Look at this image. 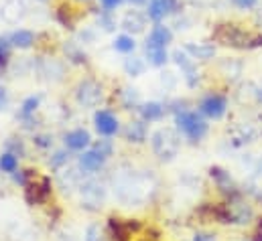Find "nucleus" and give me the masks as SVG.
Returning a JSON list of instances; mask_svg holds the SVG:
<instances>
[{
	"mask_svg": "<svg viewBox=\"0 0 262 241\" xmlns=\"http://www.w3.org/2000/svg\"><path fill=\"white\" fill-rule=\"evenodd\" d=\"M126 2H130L132 6H140V4H146V0H126Z\"/></svg>",
	"mask_w": 262,
	"mask_h": 241,
	"instance_id": "30",
	"label": "nucleus"
},
{
	"mask_svg": "<svg viewBox=\"0 0 262 241\" xmlns=\"http://www.w3.org/2000/svg\"><path fill=\"white\" fill-rule=\"evenodd\" d=\"M79 2H88V0H79Z\"/></svg>",
	"mask_w": 262,
	"mask_h": 241,
	"instance_id": "31",
	"label": "nucleus"
},
{
	"mask_svg": "<svg viewBox=\"0 0 262 241\" xmlns=\"http://www.w3.org/2000/svg\"><path fill=\"white\" fill-rule=\"evenodd\" d=\"M85 241H100V227L98 225H90L88 227V237Z\"/></svg>",
	"mask_w": 262,
	"mask_h": 241,
	"instance_id": "25",
	"label": "nucleus"
},
{
	"mask_svg": "<svg viewBox=\"0 0 262 241\" xmlns=\"http://www.w3.org/2000/svg\"><path fill=\"white\" fill-rule=\"evenodd\" d=\"M175 122H177L179 132L183 136H187L189 140H193V142L201 140L207 134V124L197 112H179L175 116Z\"/></svg>",
	"mask_w": 262,
	"mask_h": 241,
	"instance_id": "3",
	"label": "nucleus"
},
{
	"mask_svg": "<svg viewBox=\"0 0 262 241\" xmlns=\"http://www.w3.org/2000/svg\"><path fill=\"white\" fill-rule=\"evenodd\" d=\"M41 2H45V0H41Z\"/></svg>",
	"mask_w": 262,
	"mask_h": 241,
	"instance_id": "32",
	"label": "nucleus"
},
{
	"mask_svg": "<svg viewBox=\"0 0 262 241\" xmlns=\"http://www.w3.org/2000/svg\"><path fill=\"white\" fill-rule=\"evenodd\" d=\"M150 144H152L155 154L159 158H163V160L165 158L167 160L173 158L177 154V150H179V140H177V136L171 130H159V132H155Z\"/></svg>",
	"mask_w": 262,
	"mask_h": 241,
	"instance_id": "5",
	"label": "nucleus"
},
{
	"mask_svg": "<svg viewBox=\"0 0 262 241\" xmlns=\"http://www.w3.org/2000/svg\"><path fill=\"white\" fill-rule=\"evenodd\" d=\"M124 0H100V4H102V8L106 10V12H114L120 4H122Z\"/></svg>",
	"mask_w": 262,
	"mask_h": 241,
	"instance_id": "24",
	"label": "nucleus"
},
{
	"mask_svg": "<svg viewBox=\"0 0 262 241\" xmlns=\"http://www.w3.org/2000/svg\"><path fill=\"white\" fill-rule=\"evenodd\" d=\"M8 102H10L8 91H6V87H2V85H0V112H2V110H6Z\"/></svg>",
	"mask_w": 262,
	"mask_h": 241,
	"instance_id": "26",
	"label": "nucleus"
},
{
	"mask_svg": "<svg viewBox=\"0 0 262 241\" xmlns=\"http://www.w3.org/2000/svg\"><path fill=\"white\" fill-rule=\"evenodd\" d=\"M195 241H213V235H197Z\"/></svg>",
	"mask_w": 262,
	"mask_h": 241,
	"instance_id": "29",
	"label": "nucleus"
},
{
	"mask_svg": "<svg viewBox=\"0 0 262 241\" xmlns=\"http://www.w3.org/2000/svg\"><path fill=\"white\" fill-rule=\"evenodd\" d=\"M171 41H173V33H171V29L165 27V25H161V22H157V25L150 29L148 37H146V45L165 47V49H167V45H169Z\"/></svg>",
	"mask_w": 262,
	"mask_h": 241,
	"instance_id": "10",
	"label": "nucleus"
},
{
	"mask_svg": "<svg viewBox=\"0 0 262 241\" xmlns=\"http://www.w3.org/2000/svg\"><path fill=\"white\" fill-rule=\"evenodd\" d=\"M199 110H201L203 116H207V118H211V120H220V118L226 114V110H228V102H226L224 95L209 93V95H205V98L201 100Z\"/></svg>",
	"mask_w": 262,
	"mask_h": 241,
	"instance_id": "6",
	"label": "nucleus"
},
{
	"mask_svg": "<svg viewBox=\"0 0 262 241\" xmlns=\"http://www.w3.org/2000/svg\"><path fill=\"white\" fill-rule=\"evenodd\" d=\"M260 98H262V93H260Z\"/></svg>",
	"mask_w": 262,
	"mask_h": 241,
	"instance_id": "33",
	"label": "nucleus"
},
{
	"mask_svg": "<svg viewBox=\"0 0 262 241\" xmlns=\"http://www.w3.org/2000/svg\"><path fill=\"white\" fill-rule=\"evenodd\" d=\"M177 6V0H148V8H146V18L161 22L167 14H171Z\"/></svg>",
	"mask_w": 262,
	"mask_h": 241,
	"instance_id": "8",
	"label": "nucleus"
},
{
	"mask_svg": "<svg viewBox=\"0 0 262 241\" xmlns=\"http://www.w3.org/2000/svg\"><path fill=\"white\" fill-rule=\"evenodd\" d=\"M81 195H83L85 201H88L90 197H94L92 203H100V201L104 199V190H102V186H100L98 182H85V184L81 186Z\"/></svg>",
	"mask_w": 262,
	"mask_h": 241,
	"instance_id": "17",
	"label": "nucleus"
},
{
	"mask_svg": "<svg viewBox=\"0 0 262 241\" xmlns=\"http://www.w3.org/2000/svg\"><path fill=\"white\" fill-rule=\"evenodd\" d=\"M238 8H252V6H256V2L258 0H232Z\"/></svg>",
	"mask_w": 262,
	"mask_h": 241,
	"instance_id": "28",
	"label": "nucleus"
},
{
	"mask_svg": "<svg viewBox=\"0 0 262 241\" xmlns=\"http://www.w3.org/2000/svg\"><path fill=\"white\" fill-rule=\"evenodd\" d=\"M213 41H217L220 45H226V47H234V49H252V47L262 45V35L246 31L234 22H224V25L215 27Z\"/></svg>",
	"mask_w": 262,
	"mask_h": 241,
	"instance_id": "1",
	"label": "nucleus"
},
{
	"mask_svg": "<svg viewBox=\"0 0 262 241\" xmlns=\"http://www.w3.org/2000/svg\"><path fill=\"white\" fill-rule=\"evenodd\" d=\"M94 126H96V132L100 136H104V138H112L120 130L118 118L108 110H98L94 114Z\"/></svg>",
	"mask_w": 262,
	"mask_h": 241,
	"instance_id": "7",
	"label": "nucleus"
},
{
	"mask_svg": "<svg viewBox=\"0 0 262 241\" xmlns=\"http://www.w3.org/2000/svg\"><path fill=\"white\" fill-rule=\"evenodd\" d=\"M39 104H41V98H39V95H31V98H27V100L23 102V106H20V118H29V116H33V114L37 112Z\"/></svg>",
	"mask_w": 262,
	"mask_h": 241,
	"instance_id": "20",
	"label": "nucleus"
},
{
	"mask_svg": "<svg viewBox=\"0 0 262 241\" xmlns=\"http://www.w3.org/2000/svg\"><path fill=\"white\" fill-rule=\"evenodd\" d=\"M10 41L8 37H0V67H4L10 59Z\"/></svg>",
	"mask_w": 262,
	"mask_h": 241,
	"instance_id": "22",
	"label": "nucleus"
},
{
	"mask_svg": "<svg viewBox=\"0 0 262 241\" xmlns=\"http://www.w3.org/2000/svg\"><path fill=\"white\" fill-rule=\"evenodd\" d=\"M104 98V89L96 79H81L75 87V100L81 108H96Z\"/></svg>",
	"mask_w": 262,
	"mask_h": 241,
	"instance_id": "4",
	"label": "nucleus"
},
{
	"mask_svg": "<svg viewBox=\"0 0 262 241\" xmlns=\"http://www.w3.org/2000/svg\"><path fill=\"white\" fill-rule=\"evenodd\" d=\"M163 114H165V108H163V104H159V102H148V104H144V106L140 108V116H142L144 122L161 120Z\"/></svg>",
	"mask_w": 262,
	"mask_h": 241,
	"instance_id": "14",
	"label": "nucleus"
},
{
	"mask_svg": "<svg viewBox=\"0 0 262 241\" xmlns=\"http://www.w3.org/2000/svg\"><path fill=\"white\" fill-rule=\"evenodd\" d=\"M8 41L14 49H31L37 43V35L29 29H16L8 35Z\"/></svg>",
	"mask_w": 262,
	"mask_h": 241,
	"instance_id": "11",
	"label": "nucleus"
},
{
	"mask_svg": "<svg viewBox=\"0 0 262 241\" xmlns=\"http://www.w3.org/2000/svg\"><path fill=\"white\" fill-rule=\"evenodd\" d=\"M94 148H96L100 154H104V156H108V154L112 152V144H110V140H100Z\"/></svg>",
	"mask_w": 262,
	"mask_h": 241,
	"instance_id": "23",
	"label": "nucleus"
},
{
	"mask_svg": "<svg viewBox=\"0 0 262 241\" xmlns=\"http://www.w3.org/2000/svg\"><path fill=\"white\" fill-rule=\"evenodd\" d=\"M114 49L118 53H122V55H130L132 51L136 49V41H134V37L130 33H122V35H118L114 39Z\"/></svg>",
	"mask_w": 262,
	"mask_h": 241,
	"instance_id": "16",
	"label": "nucleus"
},
{
	"mask_svg": "<svg viewBox=\"0 0 262 241\" xmlns=\"http://www.w3.org/2000/svg\"><path fill=\"white\" fill-rule=\"evenodd\" d=\"M90 142H92V136L88 130L77 128V130H71L66 134V146L69 150H83L90 146Z\"/></svg>",
	"mask_w": 262,
	"mask_h": 241,
	"instance_id": "12",
	"label": "nucleus"
},
{
	"mask_svg": "<svg viewBox=\"0 0 262 241\" xmlns=\"http://www.w3.org/2000/svg\"><path fill=\"white\" fill-rule=\"evenodd\" d=\"M146 59L155 67H163L167 63V49L165 47H155V45H144Z\"/></svg>",
	"mask_w": 262,
	"mask_h": 241,
	"instance_id": "15",
	"label": "nucleus"
},
{
	"mask_svg": "<svg viewBox=\"0 0 262 241\" xmlns=\"http://www.w3.org/2000/svg\"><path fill=\"white\" fill-rule=\"evenodd\" d=\"M16 168H18V160H16V156L12 154V152H4V154H0V171L2 173H16Z\"/></svg>",
	"mask_w": 262,
	"mask_h": 241,
	"instance_id": "19",
	"label": "nucleus"
},
{
	"mask_svg": "<svg viewBox=\"0 0 262 241\" xmlns=\"http://www.w3.org/2000/svg\"><path fill=\"white\" fill-rule=\"evenodd\" d=\"M104 164H106V156L100 154L96 148L88 150L79 156V166L83 173H98L100 168H104Z\"/></svg>",
	"mask_w": 262,
	"mask_h": 241,
	"instance_id": "9",
	"label": "nucleus"
},
{
	"mask_svg": "<svg viewBox=\"0 0 262 241\" xmlns=\"http://www.w3.org/2000/svg\"><path fill=\"white\" fill-rule=\"evenodd\" d=\"M126 138L130 142H144L146 140V128L142 122H132L126 130Z\"/></svg>",
	"mask_w": 262,
	"mask_h": 241,
	"instance_id": "18",
	"label": "nucleus"
},
{
	"mask_svg": "<svg viewBox=\"0 0 262 241\" xmlns=\"http://www.w3.org/2000/svg\"><path fill=\"white\" fill-rule=\"evenodd\" d=\"M144 25H146L144 16H142V14H138L136 10L126 12V14H124V18H122V29H124L126 33H140V31L144 29Z\"/></svg>",
	"mask_w": 262,
	"mask_h": 241,
	"instance_id": "13",
	"label": "nucleus"
},
{
	"mask_svg": "<svg viewBox=\"0 0 262 241\" xmlns=\"http://www.w3.org/2000/svg\"><path fill=\"white\" fill-rule=\"evenodd\" d=\"M148 186H146V182L142 177H138V175H124V177H120L118 181L114 179V192H116V197L122 201V203H126V205H132V203H136L138 199H144L146 195H148V190H146Z\"/></svg>",
	"mask_w": 262,
	"mask_h": 241,
	"instance_id": "2",
	"label": "nucleus"
},
{
	"mask_svg": "<svg viewBox=\"0 0 262 241\" xmlns=\"http://www.w3.org/2000/svg\"><path fill=\"white\" fill-rule=\"evenodd\" d=\"M124 71L132 75V77H138V75H142V71H144V61L138 59V57H128V59L124 61Z\"/></svg>",
	"mask_w": 262,
	"mask_h": 241,
	"instance_id": "21",
	"label": "nucleus"
},
{
	"mask_svg": "<svg viewBox=\"0 0 262 241\" xmlns=\"http://www.w3.org/2000/svg\"><path fill=\"white\" fill-rule=\"evenodd\" d=\"M63 162H67V154H66V152H57V154L53 156V162H51V164L57 168V166H61Z\"/></svg>",
	"mask_w": 262,
	"mask_h": 241,
	"instance_id": "27",
	"label": "nucleus"
}]
</instances>
